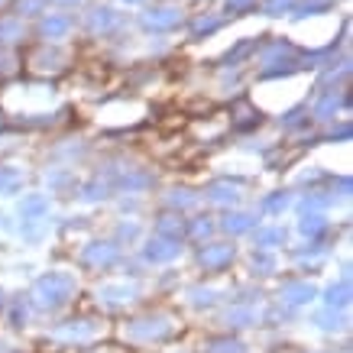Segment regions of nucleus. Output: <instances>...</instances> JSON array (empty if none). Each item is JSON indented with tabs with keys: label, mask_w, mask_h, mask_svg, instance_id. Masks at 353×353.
<instances>
[]
</instances>
